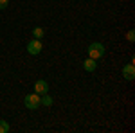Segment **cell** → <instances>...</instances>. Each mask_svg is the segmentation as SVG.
<instances>
[{"mask_svg":"<svg viewBox=\"0 0 135 133\" xmlns=\"http://www.w3.org/2000/svg\"><path fill=\"white\" fill-rule=\"evenodd\" d=\"M23 104H25L27 110H38V108L42 106L40 95H38V93H27V95L23 97Z\"/></svg>","mask_w":135,"mask_h":133,"instance_id":"obj_2","label":"cell"},{"mask_svg":"<svg viewBox=\"0 0 135 133\" xmlns=\"http://www.w3.org/2000/svg\"><path fill=\"white\" fill-rule=\"evenodd\" d=\"M121 74H123V77H124L126 81H133V79H135V65H133V63L124 65L123 70H121Z\"/></svg>","mask_w":135,"mask_h":133,"instance_id":"obj_4","label":"cell"},{"mask_svg":"<svg viewBox=\"0 0 135 133\" xmlns=\"http://www.w3.org/2000/svg\"><path fill=\"white\" fill-rule=\"evenodd\" d=\"M7 131H9V122L0 119V133H7Z\"/></svg>","mask_w":135,"mask_h":133,"instance_id":"obj_9","label":"cell"},{"mask_svg":"<svg viewBox=\"0 0 135 133\" xmlns=\"http://www.w3.org/2000/svg\"><path fill=\"white\" fill-rule=\"evenodd\" d=\"M83 68L86 72H95V68H97V60H92V58L85 60L83 61Z\"/></svg>","mask_w":135,"mask_h":133,"instance_id":"obj_6","label":"cell"},{"mask_svg":"<svg viewBox=\"0 0 135 133\" xmlns=\"http://www.w3.org/2000/svg\"><path fill=\"white\" fill-rule=\"evenodd\" d=\"M42 49H43V45H42V40H31L29 43H27V52L31 54V56H38L40 52H42Z\"/></svg>","mask_w":135,"mask_h":133,"instance_id":"obj_3","label":"cell"},{"mask_svg":"<svg viewBox=\"0 0 135 133\" xmlns=\"http://www.w3.org/2000/svg\"><path fill=\"white\" fill-rule=\"evenodd\" d=\"M88 58H92V60H101L104 56V45L103 43H99V41H94V43H90L88 45Z\"/></svg>","mask_w":135,"mask_h":133,"instance_id":"obj_1","label":"cell"},{"mask_svg":"<svg viewBox=\"0 0 135 133\" xmlns=\"http://www.w3.org/2000/svg\"><path fill=\"white\" fill-rule=\"evenodd\" d=\"M34 92L38 93V95L49 93V83L45 81V79H38V81L34 83Z\"/></svg>","mask_w":135,"mask_h":133,"instance_id":"obj_5","label":"cell"},{"mask_svg":"<svg viewBox=\"0 0 135 133\" xmlns=\"http://www.w3.org/2000/svg\"><path fill=\"white\" fill-rule=\"evenodd\" d=\"M32 36H34L36 40H42L43 36H45V31H43L42 27H34V29H32Z\"/></svg>","mask_w":135,"mask_h":133,"instance_id":"obj_8","label":"cell"},{"mask_svg":"<svg viewBox=\"0 0 135 133\" xmlns=\"http://www.w3.org/2000/svg\"><path fill=\"white\" fill-rule=\"evenodd\" d=\"M7 6H9V0H0V11H2V9H6Z\"/></svg>","mask_w":135,"mask_h":133,"instance_id":"obj_11","label":"cell"},{"mask_svg":"<svg viewBox=\"0 0 135 133\" xmlns=\"http://www.w3.org/2000/svg\"><path fill=\"white\" fill-rule=\"evenodd\" d=\"M126 38H128V41H135V31H133V29H132V31H128Z\"/></svg>","mask_w":135,"mask_h":133,"instance_id":"obj_10","label":"cell"},{"mask_svg":"<svg viewBox=\"0 0 135 133\" xmlns=\"http://www.w3.org/2000/svg\"><path fill=\"white\" fill-rule=\"evenodd\" d=\"M40 102H42V106H51L52 97L49 95V93H43V95H40Z\"/></svg>","mask_w":135,"mask_h":133,"instance_id":"obj_7","label":"cell"}]
</instances>
